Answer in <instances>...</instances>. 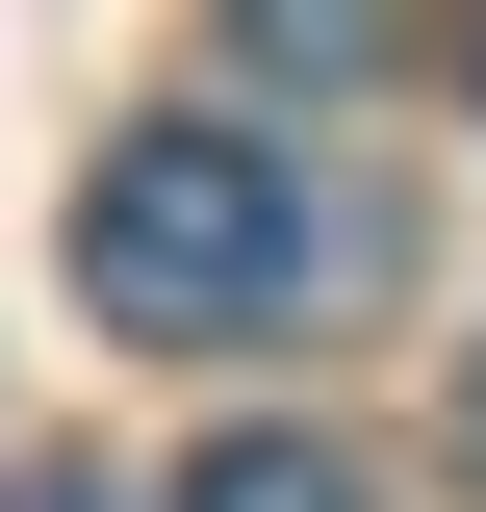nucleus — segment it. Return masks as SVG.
<instances>
[{
  "instance_id": "f03ea898",
  "label": "nucleus",
  "mask_w": 486,
  "mask_h": 512,
  "mask_svg": "<svg viewBox=\"0 0 486 512\" xmlns=\"http://www.w3.org/2000/svg\"><path fill=\"white\" fill-rule=\"evenodd\" d=\"M180 512H384V487H359L333 436H205V461H180Z\"/></svg>"
},
{
  "instance_id": "20e7f679",
  "label": "nucleus",
  "mask_w": 486,
  "mask_h": 512,
  "mask_svg": "<svg viewBox=\"0 0 486 512\" xmlns=\"http://www.w3.org/2000/svg\"><path fill=\"white\" fill-rule=\"evenodd\" d=\"M0 512H128V487H103V461H26V487H0Z\"/></svg>"
},
{
  "instance_id": "7ed1b4c3",
  "label": "nucleus",
  "mask_w": 486,
  "mask_h": 512,
  "mask_svg": "<svg viewBox=\"0 0 486 512\" xmlns=\"http://www.w3.org/2000/svg\"><path fill=\"white\" fill-rule=\"evenodd\" d=\"M231 52H256V77H384L410 0H231Z\"/></svg>"
},
{
  "instance_id": "423d86ee",
  "label": "nucleus",
  "mask_w": 486,
  "mask_h": 512,
  "mask_svg": "<svg viewBox=\"0 0 486 512\" xmlns=\"http://www.w3.org/2000/svg\"><path fill=\"white\" fill-rule=\"evenodd\" d=\"M461 77H486V26H461Z\"/></svg>"
},
{
  "instance_id": "f257e3e1",
  "label": "nucleus",
  "mask_w": 486,
  "mask_h": 512,
  "mask_svg": "<svg viewBox=\"0 0 486 512\" xmlns=\"http://www.w3.org/2000/svg\"><path fill=\"white\" fill-rule=\"evenodd\" d=\"M307 180L256 154V128H103V180H77V308L128 333V359H231V333L307 308Z\"/></svg>"
},
{
  "instance_id": "39448f33",
  "label": "nucleus",
  "mask_w": 486,
  "mask_h": 512,
  "mask_svg": "<svg viewBox=\"0 0 486 512\" xmlns=\"http://www.w3.org/2000/svg\"><path fill=\"white\" fill-rule=\"evenodd\" d=\"M461 487H486V359H461Z\"/></svg>"
}]
</instances>
